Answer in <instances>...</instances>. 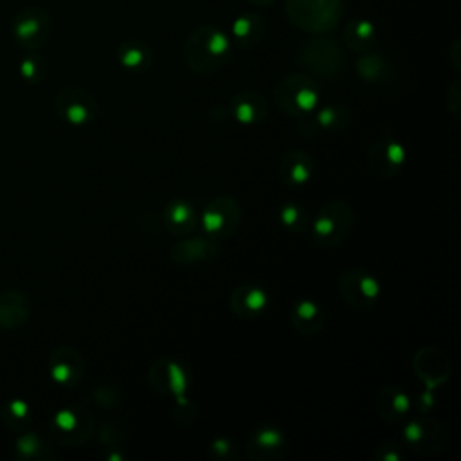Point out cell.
Segmentation results:
<instances>
[{"label":"cell","instance_id":"6da1fadb","mask_svg":"<svg viewBox=\"0 0 461 461\" xmlns=\"http://www.w3.org/2000/svg\"><path fill=\"white\" fill-rule=\"evenodd\" d=\"M182 56L191 72L209 76L230 63L232 40L223 29L212 23H203L187 34Z\"/></svg>","mask_w":461,"mask_h":461},{"label":"cell","instance_id":"7a4b0ae2","mask_svg":"<svg viewBox=\"0 0 461 461\" xmlns=\"http://www.w3.org/2000/svg\"><path fill=\"white\" fill-rule=\"evenodd\" d=\"M295 63L312 77L331 81L344 74L348 58L337 40L326 34H315L297 49Z\"/></svg>","mask_w":461,"mask_h":461},{"label":"cell","instance_id":"3957f363","mask_svg":"<svg viewBox=\"0 0 461 461\" xmlns=\"http://www.w3.org/2000/svg\"><path fill=\"white\" fill-rule=\"evenodd\" d=\"M274 103L290 117L301 119L317 110L321 103V88L317 79L306 72H292L283 76L274 90Z\"/></svg>","mask_w":461,"mask_h":461},{"label":"cell","instance_id":"277c9868","mask_svg":"<svg viewBox=\"0 0 461 461\" xmlns=\"http://www.w3.org/2000/svg\"><path fill=\"white\" fill-rule=\"evenodd\" d=\"M285 13L297 29L326 34L342 18V0H285Z\"/></svg>","mask_w":461,"mask_h":461},{"label":"cell","instance_id":"5b68a950","mask_svg":"<svg viewBox=\"0 0 461 461\" xmlns=\"http://www.w3.org/2000/svg\"><path fill=\"white\" fill-rule=\"evenodd\" d=\"M355 225V212L344 200H330L321 205L310 221L313 243L321 247H339L348 240Z\"/></svg>","mask_w":461,"mask_h":461},{"label":"cell","instance_id":"8992f818","mask_svg":"<svg viewBox=\"0 0 461 461\" xmlns=\"http://www.w3.org/2000/svg\"><path fill=\"white\" fill-rule=\"evenodd\" d=\"M241 216V205L234 196L218 194L202 207V212L198 214V225L205 236L221 241L238 230Z\"/></svg>","mask_w":461,"mask_h":461},{"label":"cell","instance_id":"52a82bcc","mask_svg":"<svg viewBox=\"0 0 461 461\" xmlns=\"http://www.w3.org/2000/svg\"><path fill=\"white\" fill-rule=\"evenodd\" d=\"M94 432V414L81 403H70L58 409L50 420V436L59 445H81L90 439Z\"/></svg>","mask_w":461,"mask_h":461},{"label":"cell","instance_id":"ba28073f","mask_svg":"<svg viewBox=\"0 0 461 461\" xmlns=\"http://www.w3.org/2000/svg\"><path fill=\"white\" fill-rule=\"evenodd\" d=\"M11 32L22 49L36 50L43 47L52 34V16L45 7L27 5L14 14Z\"/></svg>","mask_w":461,"mask_h":461},{"label":"cell","instance_id":"9c48e42d","mask_svg":"<svg viewBox=\"0 0 461 461\" xmlns=\"http://www.w3.org/2000/svg\"><path fill=\"white\" fill-rule=\"evenodd\" d=\"M445 443L447 434L443 425L427 414L409 418L402 427V445L412 452L425 456L438 454L445 448Z\"/></svg>","mask_w":461,"mask_h":461},{"label":"cell","instance_id":"30bf717a","mask_svg":"<svg viewBox=\"0 0 461 461\" xmlns=\"http://www.w3.org/2000/svg\"><path fill=\"white\" fill-rule=\"evenodd\" d=\"M337 286L346 304L358 310L371 308L382 292L378 279L371 272L358 267L344 270L337 281Z\"/></svg>","mask_w":461,"mask_h":461},{"label":"cell","instance_id":"8fae6325","mask_svg":"<svg viewBox=\"0 0 461 461\" xmlns=\"http://www.w3.org/2000/svg\"><path fill=\"white\" fill-rule=\"evenodd\" d=\"M56 113L72 126H86L99 115V104L92 94L77 86L61 88L54 97Z\"/></svg>","mask_w":461,"mask_h":461},{"label":"cell","instance_id":"7c38bea8","mask_svg":"<svg viewBox=\"0 0 461 461\" xmlns=\"http://www.w3.org/2000/svg\"><path fill=\"white\" fill-rule=\"evenodd\" d=\"M148 382L157 393L178 398L187 394L189 369L178 358H158L148 369Z\"/></svg>","mask_w":461,"mask_h":461},{"label":"cell","instance_id":"4fadbf2b","mask_svg":"<svg viewBox=\"0 0 461 461\" xmlns=\"http://www.w3.org/2000/svg\"><path fill=\"white\" fill-rule=\"evenodd\" d=\"M405 148L393 135L378 139L367 151V169L376 178H391L398 175L405 164Z\"/></svg>","mask_w":461,"mask_h":461},{"label":"cell","instance_id":"5bb4252c","mask_svg":"<svg viewBox=\"0 0 461 461\" xmlns=\"http://www.w3.org/2000/svg\"><path fill=\"white\" fill-rule=\"evenodd\" d=\"M288 448L286 434L274 425L254 429L247 441V456L250 461H279Z\"/></svg>","mask_w":461,"mask_h":461},{"label":"cell","instance_id":"9a60e30c","mask_svg":"<svg viewBox=\"0 0 461 461\" xmlns=\"http://www.w3.org/2000/svg\"><path fill=\"white\" fill-rule=\"evenodd\" d=\"M221 254L220 241L209 236H185L169 249V258L176 265H200L218 259Z\"/></svg>","mask_w":461,"mask_h":461},{"label":"cell","instance_id":"2e32d148","mask_svg":"<svg viewBox=\"0 0 461 461\" xmlns=\"http://www.w3.org/2000/svg\"><path fill=\"white\" fill-rule=\"evenodd\" d=\"M268 304L270 294L263 286L252 283L238 285L229 295L230 312L243 321L259 319L268 310Z\"/></svg>","mask_w":461,"mask_h":461},{"label":"cell","instance_id":"e0dca14e","mask_svg":"<svg viewBox=\"0 0 461 461\" xmlns=\"http://www.w3.org/2000/svg\"><path fill=\"white\" fill-rule=\"evenodd\" d=\"M49 373L58 385L65 389L76 387L85 375V360L74 348L59 346L49 358Z\"/></svg>","mask_w":461,"mask_h":461},{"label":"cell","instance_id":"ac0fdd59","mask_svg":"<svg viewBox=\"0 0 461 461\" xmlns=\"http://www.w3.org/2000/svg\"><path fill=\"white\" fill-rule=\"evenodd\" d=\"M412 367L416 376H420V380L425 384V387L432 391H436L448 378L450 373L448 357L434 346H427L416 351Z\"/></svg>","mask_w":461,"mask_h":461},{"label":"cell","instance_id":"d6986e66","mask_svg":"<svg viewBox=\"0 0 461 461\" xmlns=\"http://www.w3.org/2000/svg\"><path fill=\"white\" fill-rule=\"evenodd\" d=\"M315 173V160L304 149H290L279 162V178L286 187H304Z\"/></svg>","mask_w":461,"mask_h":461},{"label":"cell","instance_id":"ffe728a7","mask_svg":"<svg viewBox=\"0 0 461 461\" xmlns=\"http://www.w3.org/2000/svg\"><path fill=\"white\" fill-rule=\"evenodd\" d=\"M229 115L243 126H256L268 115V101L254 90L238 92L229 103Z\"/></svg>","mask_w":461,"mask_h":461},{"label":"cell","instance_id":"44dd1931","mask_svg":"<svg viewBox=\"0 0 461 461\" xmlns=\"http://www.w3.org/2000/svg\"><path fill=\"white\" fill-rule=\"evenodd\" d=\"M162 223L167 232L176 238H185L194 232L198 227V212L191 202L184 198L169 200L162 211Z\"/></svg>","mask_w":461,"mask_h":461},{"label":"cell","instance_id":"7402d4cb","mask_svg":"<svg viewBox=\"0 0 461 461\" xmlns=\"http://www.w3.org/2000/svg\"><path fill=\"white\" fill-rule=\"evenodd\" d=\"M267 32L265 18L258 13H241L230 23V40L240 49H254L258 47Z\"/></svg>","mask_w":461,"mask_h":461},{"label":"cell","instance_id":"603a6c76","mask_svg":"<svg viewBox=\"0 0 461 461\" xmlns=\"http://www.w3.org/2000/svg\"><path fill=\"white\" fill-rule=\"evenodd\" d=\"M375 409L382 420L396 423L407 418L411 411V398L400 387L387 385L376 393Z\"/></svg>","mask_w":461,"mask_h":461},{"label":"cell","instance_id":"cb8c5ba5","mask_svg":"<svg viewBox=\"0 0 461 461\" xmlns=\"http://www.w3.org/2000/svg\"><path fill=\"white\" fill-rule=\"evenodd\" d=\"M115 59L119 65L130 72L140 74L146 72L153 63V50L151 47L139 38H128L121 41L115 49Z\"/></svg>","mask_w":461,"mask_h":461},{"label":"cell","instance_id":"d4e9b609","mask_svg":"<svg viewBox=\"0 0 461 461\" xmlns=\"http://www.w3.org/2000/svg\"><path fill=\"white\" fill-rule=\"evenodd\" d=\"M342 41L349 50L366 54L375 50L378 43V32L375 23L367 18H351L342 31Z\"/></svg>","mask_w":461,"mask_h":461},{"label":"cell","instance_id":"484cf974","mask_svg":"<svg viewBox=\"0 0 461 461\" xmlns=\"http://www.w3.org/2000/svg\"><path fill=\"white\" fill-rule=\"evenodd\" d=\"M324 312L312 299H299L290 308V322L301 335H317L324 326Z\"/></svg>","mask_w":461,"mask_h":461},{"label":"cell","instance_id":"4316f807","mask_svg":"<svg viewBox=\"0 0 461 461\" xmlns=\"http://www.w3.org/2000/svg\"><path fill=\"white\" fill-rule=\"evenodd\" d=\"M355 72L362 81L369 85H387L394 77V68L391 61L375 50L360 54V58H357Z\"/></svg>","mask_w":461,"mask_h":461},{"label":"cell","instance_id":"83f0119b","mask_svg":"<svg viewBox=\"0 0 461 461\" xmlns=\"http://www.w3.org/2000/svg\"><path fill=\"white\" fill-rule=\"evenodd\" d=\"M31 313V303L20 290H5L0 294V328L16 330Z\"/></svg>","mask_w":461,"mask_h":461},{"label":"cell","instance_id":"f1b7e54d","mask_svg":"<svg viewBox=\"0 0 461 461\" xmlns=\"http://www.w3.org/2000/svg\"><path fill=\"white\" fill-rule=\"evenodd\" d=\"M313 113H315V121H317L321 131L340 133L351 124V110L346 104L333 103V104L317 106V110Z\"/></svg>","mask_w":461,"mask_h":461},{"label":"cell","instance_id":"f546056e","mask_svg":"<svg viewBox=\"0 0 461 461\" xmlns=\"http://www.w3.org/2000/svg\"><path fill=\"white\" fill-rule=\"evenodd\" d=\"M277 218H279V223L283 225L285 230L288 232H294V234H301V232H306L310 229V216H308V211L304 205H301L299 202H285L281 207H279V212H277Z\"/></svg>","mask_w":461,"mask_h":461},{"label":"cell","instance_id":"4dcf8cb0","mask_svg":"<svg viewBox=\"0 0 461 461\" xmlns=\"http://www.w3.org/2000/svg\"><path fill=\"white\" fill-rule=\"evenodd\" d=\"M18 70H20V76L27 81V83H41L45 77H47V72H49V63L47 59L38 54V52H32L29 50V54H25L18 65Z\"/></svg>","mask_w":461,"mask_h":461},{"label":"cell","instance_id":"1f68e13d","mask_svg":"<svg viewBox=\"0 0 461 461\" xmlns=\"http://www.w3.org/2000/svg\"><path fill=\"white\" fill-rule=\"evenodd\" d=\"M92 398L101 409L112 411L115 407H119V403H121V391H119V387H115L112 384H101L94 389Z\"/></svg>","mask_w":461,"mask_h":461},{"label":"cell","instance_id":"d6a6232c","mask_svg":"<svg viewBox=\"0 0 461 461\" xmlns=\"http://www.w3.org/2000/svg\"><path fill=\"white\" fill-rule=\"evenodd\" d=\"M4 420L13 427L18 429V425H25L31 421V409L25 402H9L4 405Z\"/></svg>","mask_w":461,"mask_h":461},{"label":"cell","instance_id":"836d02e7","mask_svg":"<svg viewBox=\"0 0 461 461\" xmlns=\"http://www.w3.org/2000/svg\"><path fill=\"white\" fill-rule=\"evenodd\" d=\"M209 452L212 457H216L220 461H234L238 457L240 448L230 438L220 436L209 443Z\"/></svg>","mask_w":461,"mask_h":461},{"label":"cell","instance_id":"e575fe53","mask_svg":"<svg viewBox=\"0 0 461 461\" xmlns=\"http://www.w3.org/2000/svg\"><path fill=\"white\" fill-rule=\"evenodd\" d=\"M126 436H128V430L115 421H106L99 429V441L103 445H108L110 448H117L115 445L122 443L126 439Z\"/></svg>","mask_w":461,"mask_h":461},{"label":"cell","instance_id":"d590c367","mask_svg":"<svg viewBox=\"0 0 461 461\" xmlns=\"http://www.w3.org/2000/svg\"><path fill=\"white\" fill-rule=\"evenodd\" d=\"M16 448L25 457H41V452L47 450V445L40 439V436L27 432L18 438Z\"/></svg>","mask_w":461,"mask_h":461},{"label":"cell","instance_id":"8d00e7d4","mask_svg":"<svg viewBox=\"0 0 461 461\" xmlns=\"http://www.w3.org/2000/svg\"><path fill=\"white\" fill-rule=\"evenodd\" d=\"M173 400H175V409H173L175 420L180 421L182 425H191L194 421V418H196L194 403L187 400V394L173 398Z\"/></svg>","mask_w":461,"mask_h":461},{"label":"cell","instance_id":"74e56055","mask_svg":"<svg viewBox=\"0 0 461 461\" xmlns=\"http://www.w3.org/2000/svg\"><path fill=\"white\" fill-rule=\"evenodd\" d=\"M375 457L378 461H403L405 448L402 443L396 441H384L375 450Z\"/></svg>","mask_w":461,"mask_h":461},{"label":"cell","instance_id":"f35d334b","mask_svg":"<svg viewBox=\"0 0 461 461\" xmlns=\"http://www.w3.org/2000/svg\"><path fill=\"white\" fill-rule=\"evenodd\" d=\"M445 104H447V110H448L454 117H459V115H461V81H459V79L452 81L450 86L447 88Z\"/></svg>","mask_w":461,"mask_h":461},{"label":"cell","instance_id":"ab89813d","mask_svg":"<svg viewBox=\"0 0 461 461\" xmlns=\"http://www.w3.org/2000/svg\"><path fill=\"white\" fill-rule=\"evenodd\" d=\"M297 128H299V133H301L303 137H306V139H313V137H317V133L321 131V130H319V124H317V121H315V113H313V112L308 113V115H304V117H301Z\"/></svg>","mask_w":461,"mask_h":461},{"label":"cell","instance_id":"60d3db41","mask_svg":"<svg viewBox=\"0 0 461 461\" xmlns=\"http://www.w3.org/2000/svg\"><path fill=\"white\" fill-rule=\"evenodd\" d=\"M416 405H418V409H420L421 414H427L429 411H432V407L436 405L434 391L425 387L421 393H418V396H416Z\"/></svg>","mask_w":461,"mask_h":461},{"label":"cell","instance_id":"b9f144b4","mask_svg":"<svg viewBox=\"0 0 461 461\" xmlns=\"http://www.w3.org/2000/svg\"><path fill=\"white\" fill-rule=\"evenodd\" d=\"M452 58H450V61H452V65H454V68L456 70H459V41H454V47H452Z\"/></svg>","mask_w":461,"mask_h":461},{"label":"cell","instance_id":"7bdbcfd3","mask_svg":"<svg viewBox=\"0 0 461 461\" xmlns=\"http://www.w3.org/2000/svg\"><path fill=\"white\" fill-rule=\"evenodd\" d=\"M247 2H250V4L256 5V7H268V5H272L276 0H247Z\"/></svg>","mask_w":461,"mask_h":461}]
</instances>
